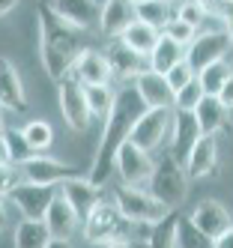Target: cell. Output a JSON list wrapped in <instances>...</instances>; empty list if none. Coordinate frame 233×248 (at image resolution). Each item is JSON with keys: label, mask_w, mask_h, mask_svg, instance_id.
<instances>
[{"label": "cell", "mask_w": 233, "mask_h": 248, "mask_svg": "<svg viewBox=\"0 0 233 248\" xmlns=\"http://www.w3.org/2000/svg\"><path fill=\"white\" fill-rule=\"evenodd\" d=\"M57 191H60V186H39V183L21 180L9 191V198H12V203L18 209H21L24 218H45V212H48L51 201L57 198Z\"/></svg>", "instance_id": "9c48e42d"}, {"label": "cell", "mask_w": 233, "mask_h": 248, "mask_svg": "<svg viewBox=\"0 0 233 248\" xmlns=\"http://www.w3.org/2000/svg\"><path fill=\"white\" fill-rule=\"evenodd\" d=\"M36 30H39V57L48 78L60 81L72 72L75 60L81 57V30L69 24L51 3H42L36 12Z\"/></svg>", "instance_id": "7a4b0ae2"}, {"label": "cell", "mask_w": 233, "mask_h": 248, "mask_svg": "<svg viewBox=\"0 0 233 248\" xmlns=\"http://www.w3.org/2000/svg\"><path fill=\"white\" fill-rule=\"evenodd\" d=\"M21 176L27 183H39V186H63L72 176H81V168L57 162V158H48V155H33L30 162L21 165Z\"/></svg>", "instance_id": "30bf717a"}, {"label": "cell", "mask_w": 233, "mask_h": 248, "mask_svg": "<svg viewBox=\"0 0 233 248\" xmlns=\"http://www.w3.org/2000/svg\"><path fill=\"white\" fill-rule=\"evenodd\" d=\"M0 135H3V120H0Z\"/></svg>", "instance_id": "681fc988"}, {"label": "cell", "mask_w": 233, "mask_h": 248, "mask_svg": "<svg viewBox=\"0 0 233 248\" xmlns=\"http://www.w3.org/2000/svg\"><path fill=\"white\" fill-rule=\"evenodd\" d=\"M176 224H179V212L176 209L171 216H165L161 221L150 224L147 248H176Z\"/></svg>", "instance_id": "83f0119b"}, {"label": "cell", "mask_w": 233, "mask_h": 248, "mask_svg": "<svg viewBox=\"0 0 233 248\" xmlns=\"http://www.w3.org/2000/svg\"><path fill=\"white\" fill-rule=\"evenodd\" d=\"M123 227H125V218L117 209V203L99 201L93 212L84 218V239L90 245H108L114 239H123Z\"/></svg>", "instance_id": "8992f818"}, {"label": "cell", "mask_w": 233, "mask_h": 248, "mask_svg": "<svg viewBox=\"0 0 233 248\" xmlns=\"http://www.w3.org/2000/svg\"><path fill=\"white\" fill-rule=\"evenodd\" d=\"M48 242H51V230L45 218H24L15 227L12 248H45Z\"/></svg>", "instance_id": "cb8c5ba5"}, {"label": "cell", "mask_w": 233, "mask_h": 248, "mask_svg": "<svg viewBox=\"0 0 233 248\" xmlns=\"http://www.w3.org/2000/svg\"><path fill=\"white\" fill-rule=\"evenodd\" d=\"M48 3L57 9L69 24H75L78 30H87L99 18V6L93 0H48Z\"/></svg>", "instance_id": "603a6c76"}, {"label": "cell", "mask_w": 233, "mask_h": 248, "mask_svg": "<svg viewBox=\"0 0 233 248\" xmlns=\"http://www.w3.org/2000/svg\"><path fill=\"white\" fill-rule=\"evenodd\" d=\"M93 3H96V6H99V9H102V6H105V3H108V0H93Z\"/></svg>", "instance_id": "7dc6e473"}, {"label": "cell", "mask_w": 233, "mask_h": 248, "mask_svg": "<svg viewBox=\"0 0 233 248\" xmlns=\"http://www.w3.org/2000/svg\"><path fill=\"white\" fill-rule=\"evenodd\" d=\"M206 96V90H203V84H201V78H194L191 84H186L183 90L176 93V102H173V108H179V111H194L197 105H201V99Z\"/></svg>", "instance_id": "836d02e7"}, {"label": "cell", "mask_w": 233, "mask_h": 248, "mask_svg": "<svg viewBox=\"0 0 233 248\" xmlns=\"http://www.w3.org/2000/svg\"><path fill=\"white\" fill-rule=\"evenodd\" d=\"M114 99H117V90H114L111 84L87 87V102H90V111H93V117L108 120V114H111V108H114Z\"/></svg>", "instance_id": "4dcf8cb0"}, {"label": "cell", "mask_w": 233, "mask_h": 248, "mask_svg": "<svg viewBox=\"0 0 233 248\" xmlns=\"http://www.w3.org/2000/svg\"><path fill=\"white\" fill-rule=\"evenodd\" d=\"M215 248H233V224L224 230L218 239H215Z\"/></svg>", "instance_id": "ab89813d"}, {"label": "cell", "mask_w": 233, "mask_h": 248, "mask_svg": "<svg viewBox=\"0 0 233 248\" xmlns=\"http://www.w3.org/2000/svg\"><path fill=\"white\" fill-rule=\"evenodd\" d=\"M135 9H138V21L155 27L158 33H165V27L176 18L171 0H147V3H138Z\"/></svg>", "instance_id": "484cf974"}, {"label": "cell", "mask_w": 233, "mask_h": 248, "mask_svg": "<svg viewBox=\"0 0 233 248\" xmlns=\"http://www.w3.org/2000/svg\"><path fill=\"white\" fill-rule=\"evenodd\" d=\"M165 36H171L173 42H179L183 48H188V45L194 42V36H197V27L188 24V21H183V18H173V21L165 27Z\"/></svg>", "instance_id": "8d00e7d4"}, {"label": "cell", "mask_w": 233, "mask_h": 248, "mask_svg": "<svg viewBox=\"0 0 233 248\" xmlns=\"http://www.w3.org/2000/svg\"><path fill=\"white\" fill-rule=\"evenodd\" d=\"M188 218H191V224L197 230H203V233L212 236V239H218L224 230L230 227V212L218 201H201V203L191 209Z\"/></svg>", "instance_id": "d6986e66"}, {"label": "cell", "mask_w": 233, "mask_h": 248, "mask_svg": "<svg viewBox=\"0 0 233 248\" xmlns=\"http://www.w3.org/2000/svg\"><path fill=\"white\" fill-rule=\"evenodd\" d=\"M227 39H230V48H233V15H230V21H227Z\"/></svg>", "instance_id": "bcb514c9"}, {"label": "cell", "mask_w": 233, "mask_h": 248, "mask_svg": "<svg viewBox=\"0 0 233 248\" xmlns=\"http://www.w3.org/2000/svg\"><path fill=\"white\" fill-rule=\"evenodd\" d=\"M171 123H173V108H147L138 117L129 140L147 153L161 150V144H165V138L171 132Z\"/></svg>", "instance_id": "52a82bcc"}, {"label": "cell", "mask_w": 233, "mask_h": 248, "mask_svg": "<svg viewBox=\"0 0 233 248\" xmlns=\"http://www.w3.org/2000/svg\"><path fill=\"white\" fill-rule=\"evenodd\" d=\"M165 78H168V84H171V90H173V93H179L186 84H191V81L197 78V72H194V66H191L188 60H179V63L171 69Z\"/></svg>", "instance_id": "d590c367"}, {"label": "cell", "mask_w": 233, "mask_h": 248, "mask_svg": "<svg viewBox=\"0 0 233 248\" xmlns=\"http://www.w3.org/2000/svg\"><path fill=\"white\" fill-rule=\"evenodd\" d=\"M108 63H111V72L114 78H120L123 84L125 81H135L143 69H150V60L135 54V51L125 45L123 39H114L111 45H108Z\"/></svg>", "instance_id": "9a60e30c"}, {"label": "cell", "mask_w": 233, "mask_h": 248, "mask_svg": "<svg viewBox=\"0 0 233 248\" xmlns=\"http://www.w3.org/2000/svg\"><path fill=\"white\" fill-rule=\"evenodd\" d=\"M45 248H72V245H69V239H51Z\"/></svg>", "instance_id": "ee69618b"}, {"label": "cell", "mask_w": 233, "mask_h": 248, "mask_svg": "<svg viewBox=\"0 0 233 248\" xmlns=\"http://www.w3.org/2000/svg\"><path fill=\"white\" fill-rule=\"evenodd\" d=\"M132 3H135V6H138V3H147V0H132Z\"/></svg>", "instance_id": "c3c4849f"}, {"label": "cell", "mask_w": 233, "mask_h": 248, "mask_svg": "<svg viewBox=\"0 0 233 248\" xmlns=\"http://www.w3.org/2000/svg\"><path fill=\"white\" fill-rule=\"evenodd\" d=\"M21 180L24 176H21V170H15V165H0V198H6Z\"/></svg>", "instance_id": "74e56055"}, {"label": "cell", "mask_w": 233, "mask_h": 248, "mask_svg": "<svg viewBox=\"0 0 233 248\" xmlns=\"http://www.w3.org/2000/svg\"><path fill=\"white\" fill-rule=\"evenodd\" d=\"M230 75H233V66H230L227 60L209 63L206 69H201V72H197V78H201L203 90H206L209 96H218V93H221V87H224V81H227Z\"/></svg>", "instance_id": "f546056e"}, {"label": "cell", "mask_w": 233, "mask_h": 248, "mask_svg": "<svg viewBox=\"0 0 233 248\" xmlns=\"http://www.w3.org/2000/svg\"><path fill=\"white\" fill-rule=\"evenodd\" d=\"M72 75H75L84 87H99V84H111L114 81V72H111V63L102 51L96 48H84L81 57L72 66Z\"/></svg>", "instance_id": "7c38bea8"}, {"label": "cell", "mask_w": 233, "mask_h": 248, "mask_svg": "<svg viewBox=\"0 0 233 248\" xmlns=\"http://www.w3.org/2000/svg\"><path fill=\"white\" fill-rule=\"evenodd\" d=\"M150 191L161 203H168L171 209H179L186 201V191H188V173H186V165L179 158L165 150L155 162V170H153V180H150Z\"/></svg>", "instance_id": "3957f363"}, {"label": "cell", "mask_w": 233, "mask_h": 248, "mask_svg": "<svg viewBox=\"0 0 233 248\" xmlns=\"http://www.w3.org/2000/svg\"><path fill=\"white\" fill-rule=\"evenodd\" d=\"M227 51H230L227 33H197L194 42H191L188 51H186V60L194 66V72H201V69H206L209 63L227 60V57H224Z\"/></svg>", "instance_id": "8fae6325"}, {"label": "cell", "mask_w": 233, "mask_h": 248, "mask_svg": "<svg viewBox=\"0 0 233 248\" xmlns=\"http://www.w3.org/2000/svg\"><path fill=\"white\" fill-rule=\"evenodd\" d=\"M57 102H60V114L66 120V126L72 132H87L93 111H90V102H87V87L72 72L57 81Z\"/></svg>", "instance_id": "5b68a950"}, {"label": "cell", "mask_w": 233, "mask_h": 248, "mask_svg": "<svg viewBox=\"0 0 233 248\" xmlns=\"http://www.w3.org/2000/svg\"><path fill=\"white\" fill-rule=\"evenodd\" d=\"M114 203L117 209L123 212L125 221L132 224H155L165 216H171V206L161 203L153 191H143V188H135V186H120L117 194H114Z\"/></svg>", "instance_id": "277c9868"}, {"label": "cell", "mask_w": 233, "mask_h": 248, "mask_svg": "<svg viewBox=\"0 0 233 248\" xmlns=\"http://www.w3.org/2000/svg\"><path fill=\"white\" fill-rule=\"evenodd\" d=\"M135 21H138V9H135L132 0H108L99 9V27L111 39H120Z\"/></svg>", "instance_id": "4fadbf2b"}, {"label": "cell", "mask_w": 233, "mask_h": 248, "mask_svg": "<svg viewBox=\"0 0 233 248\" xmlns=\"http://www.w3.org/2000/svg\"><path fill=\"white\" fill-rule=\"evenodd\" d=\"M105 248H135L132 242H125V239H114V242H108Z\"/></svg>", "instance_id": "7bdbcfd3"}, {"label": "cell", "mask_w": 233, "mask_h": 248, "mask_svg": "<svg viewBox=\"0 0 233 248\" xmlns=\"http://www.w3.org/2000/svg\"><path fill=\"white\" fill-rule=\"evenodd\" d=\"M0 165H12V155H9V140H6V135H0Z\"/></svg>", "instance_id": "60d3db41"}, {"label": "cell", "mask_w": 233, "mask_h": 248, "mask_svg": "<svg viewBox=\"0 0 233 248\" xmlns=\"http://www.w3.org/2000/svg\"><path fill=\"white\" fill-rule=\"evenodd\" d=\"M218 99H221V105L227 111H233V75L224 81V87H221V93H218Z\"/></svg>", "instance_id": "f35d334b"}, {"label": "cell", "mask_w": 233, "mask_h": 248, "mask_svg": "<svg viewBox=\"0 0 233 248\" xmlns=\"http://www.w3.org/2000/svg\"><path fill=\"white\" fill-rule=\"evenodd\" d=\"M24 132V138H27V144L39 153V150H48L51 144H54V129L48 126L45 120H30L27 126L21 129Z\"/></svg>", "instance_id": "1f68e13d"}, {"label": "cell", "mask_w": 233, "mask_h": 248, "mask_svg": "<svg viewBox=\"0 0 233 248\" xmlns=\"http://www.w3.org/2000/svg\"><path fill=\"white\" fill-rule=\"evenodd\" d=\"M60 191L66 194V201L75 206V212L81 218H87L90 212H93V206L102 201L99 198V186H93L87 176H72V180H66L60 186Z\"/></svg>", "instance_id": "44dd1931"}, {"label": "cell", "mask_w": 233, "mask_h": 248, "mask_svg": "<svg viewBox=\"0 0 233 248\" xmlns=\"http://www.w3.org/2000/svg\"><path fill=\"white\" fill-rule=\"evenodd\" d=\"M15 6H18V0H0V18H3V15H9Z\"/></svg>", "instance_id": "b9f144b4"}, {"label": "cell", "mask_w": 233, "mask_h": 248, "mask_svg": "<svg viewBox=\"0 0 233 248\" xmlns=\"http://www.w3.org/2000/svg\"><path fill=\"white\" fill-rule=\"evenodd\" d=\"M186 173L188 180H201V176H209L215 168H218V144H215V135H201L197 144L191 147V153L186 155Z\"/></svg>", "instance_id": "ac0fdd59"}, {"label": "cell", "mask_w": 233, "mask_h": 248, "mask_svg": "<svg viewBox=\"0 0 233 248\" xmlns=\"http://www.w3.org/2000/svg\"><path fill=\"white\" fill-rule=\"evenodd\" d=\"M206 12L209 6L203 3V0H179V6H176V18H183L188 24H194L197 30H201L203 18H206Z\"/></svg>", "instance_id": "e575fe53"}, {"label": "cell", "mask_w": 233, "mask_h": 248, "mask_svg": "<svg viewBox=\"0 0 233 248\" xmlns=\"http://www.w3.org/2000/svg\"><path fill=\"white\" fill-rule=\"evenodd\" d=\"M171 132H173V140H171V153L179 158V162H186V155L191 153V147L197 144V138H201V126H197V117L194 111H179L173 108V123H171Z\"/></svg>", "instance_id": "2e32d148"}, {"label": "cell", "mask_w": 233, "mask_h": 248, "mask_svg": "<svg viewBox=\"0 0 233 248\" xmlns=\"http://www.w3.org/2000/svg\"><path fill=\"white\" fill-rule=\"evenodd\" d=\"M6 140H9V155H12V165H24V162H30V158L36 155V150L27 144V138H24V132H21V129L6 132Z\"/></svg>", "instance_id": "d6a6232c"}, {"label": "cell", "mask_w": 233, "mask_h": 248, "mask_svg": "<svg viewBox=\"0 0 233 248\" xmlns=\"http://www.w3.org/2000/svg\"><path fill=\"white\" fill-rule=\"evenodd\" d=\"M135 87H138L140 99L147 102V108H173V102H176V93L171 90L168 78L155 72V69H143L135 78Z\"/></svg>", "instance_id": "5bb4252c"}, {"label": "cell", "mask_w": 233, "mask_h": 248, "mask_svg": "<svg viewBox=\"0 0 233 248\" xmlns=\"http://www.w3.org/2000/svg\"><path fill=\"white\" fill-rule=\"evenodd\" d=\"M78 221H81V216L75 212V206L66 201L63 191H57V198L51 201V206L45 212V224L51 230V239H72V233L78 230Z\"/></svg>", "instance_id": "e0dca14e"}, {"label": "cell", "mask_w": 233, "mask_h": 248, "mask_svg": "<svg viewBox=\"0 0 233 248\" xmlns=\"http://www.w3.org/2000/svg\"><path fill=\"white\" fill-rule=\"evenodd\" d=\"M183 51H186V48L179 45V42H173L171 36H165V33H161L158 42H155V48H153V54L147 57V60H150V69H155V72H161V75H168L179 60H186Z\"/></svg>", "instance_id": "d4e9b609"}, {"label": "cell", "mask_w": 233, "mask_h": 248, "mask_svg": "<svg viewBox=\"0 0 233 248\" xmlns=\"http://www.w3.org/2000/svg\"><path fill=\"white\" fill-rule=\"evenodd\" d=\"M0 105L9 111H27V96H24V84L18 78V69L6 60L0 57Z\"/></svg>", "instance_id": "ffe728a7"}, {"label": "cell", "mask_w": 233, "mask_h": 248, "mask_svg": "<svg viewBox=\"0 0 233 248\" xmlns=\"http://www.w3.org/2000/svg\"><path fill=\"white\" fill-rule=\"evenodd\" d=\"M194 117H197V126H201L203 135H218L227 126V108L221 105L218 96H209V93L194 108Z\"/></svg>", "instance_id": "7402d4cb"}, {"label": "cell", "mask_w": 233, "mask_h": 248, "mask_svg": "<svg viewBox=\"0 0 233 248\" xmlns=\"http://www.w3.org/2000/svg\"><path fill=\"white\" fill-rule=\"evenodd\" d=\"M143 111H147V102L140 99L135 81L132 84L125 81L120 90H117L114 108H111V114H108V120H105V132H102V140H99V150L93 155V165H90V170H87V180L93 183V186L102 188L108 183V176H111V170H114V158H117L120 147L129 144L132 129H135V123H138V117Z\"/></svg>", "instance_id": "6da1fadb"}, {"label": "cell", "mask_w": 233, "mask_h": 248, "mask_svg": "<svg viewBox=\"0 0 233 248\" xmlns=\"http://www.w3.org/2000/svg\"><path fill=\"white\" fill-rule=\"evenodd\" d=\"M176 248H215V239L197 230L188 216H179L176 224Z\"/></svg>", "instance_id": "f1b7e54d"}, {"label": "cell", "mask_w": 233, "mask_h": 248, "mask_svg": "<svg viewBox=\"0 0 233 248\" xmlns=\"http://www.w3.org/2000/svg\"><path fill=\"white\" fill-rule=\"evenodd\" d=\"M6 227V203H3V198H0V230Z\"/></svg>", "instance_id": "f6af8a7d"}, {"label": "cell", "mask_w": 233, "mask_h": 248, "mask_svg": "<svg viewBox=\"0 0 233 248\" xmlns=\"http://www.w3.org/2000/svg\"><path fill=\"white\" fill-rule=\"evenodd\" d=\"M114 170L120 173L123 186L140 188V186H150L153 170H155V162H153V155L147 150H140L138 144H132V140H129V144L120 147V153L114 158Z\"/></svg>", "instance_id": "ba28073f"}, {"label": "cell", "mask_w": 233, "mask_h": 248, "mask_svg": "<svg viewBox=\"0 0 233 248\" xmlns=\"http://www.w3.org/2000/svg\"><path fill=\"white\" fill-rule=\"evenodd\" d=\"M158 36L161 33L155 30V27H150V24H143V21H135L129 30L123 33V42L129 45L135 54H140V57H150L153 54V48H155V42H158Z\"/></svg>", "instance_id": "4316f807"}, {"label": "cell", "mask_w": 233, "mask_h": 248, "mask_svg": "<svg viewBox=\"0 0 233 248\" xmlns=\"http://www.w3.org/2000/svg\"><path fill=\"white\" fill-rule=\"evenodd\" d=\"M171 3H176V0H171Z\"/></svg>", "instance_id": "f907efd6"}]
</instances>
